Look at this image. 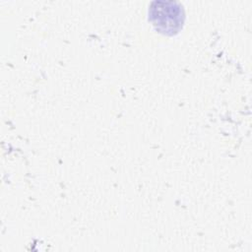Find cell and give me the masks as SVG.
Segmentation results:
<instances>
[{
	"instance_id": "1",
	"label": "cell",
	"mask_w": 252,
	"mask_h": 252,
	"mask_svg": "<svg viewBox=\"0 0 252 252\" xmlns=\"http://www.w3.org/2000/svg\"><path fill=\"white\" fill-rule=\"evenodd\" d=\"M150 9V19L157 30L163 33L176 32L183 23V10L175 2H154Z\"/></svg>"
}]
</instances>
